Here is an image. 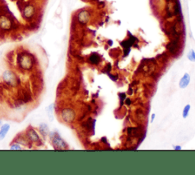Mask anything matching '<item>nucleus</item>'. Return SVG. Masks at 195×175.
<instances>
[{
    "instance_id": "nucleus-1",
    "label": "nucleus",
    "mask_w": 195,
    "mask_h": 175,
    "mask_svg": "<svg viewBox=\"0 0 195 175\" xmlns=\"http://www.w3.org/2000/svg\"><path fill=\"white\" fill-rule=\"evenodd\" d=\"M166 14L168 18L178 15L181 11V6L178 0H166Z\"/></svg>"
},
{
    "instance_id": "nucleus-2",
    "label": "nucleus",
    "mask_w": 195,
    "mask_h": 175,
    "mask_svg": "<svg viewBox=\"0 0 195 175\" xmlns=\"http://www.w3.org/2000/svg\"><path fill=\"white\" fill-rule=\"evenodd\" d=\"M2 77H3L5 82L7 85H9L13 86L14 87V86H16L19 84V78H17V76L12 72H10V71L5 72L3 75H2Z\"/></svg>"
},
{
    "instance_id": "nucleus-3",
    "label": "nucleus",
    "mask_w": 195,
    "mask_h": 175,
    "mask_svg": "<svg viewBox=\"0 0 195 175\" xmlns=\"http://www.w3.org/2000/svg\"><path fill=\"white\" fill-rule=\"evenodd\" d=\"M52 140V143L53 147L56 150H61V149H65L66 148V144L65 142L61 139L60 136L56 133H54L53 136L51 138Z\"/></svg>"
},
{
    "instance_id": "nucleus-4",
    "label": "nucleus",
    "mask_w": 195,
    "mask_h": 175,
    "mask_svg": "<svg viewBox=\"0 0 195 175\" xmlns=\"http://www.w3.org/2000/svg\"><path fill=\"white\" fill-rule=\"evenodd\" d=\"M18 61H19L20 66L22 69H27V70L30 69L32 67V65H33V61H32L31 58L28 55H22L19 57Z\"/></svg>"
},
{
    "instance_id": "nucleus-5",
    "label": "nucleus",
    "mask_w": 195,
    "mask_h": 175,
    "mask_svg": "<svg viewBox=\"0 0 195 175\" xmlns=\"http://www.w3.org/2000/svg\"><path fill=\"white\" fill-rule=\"evenodd\" d=\"M75 116L76 114L72 108H66L62 111L63 119L64 121L67 123H72L74 121L75 119Z\"/></svg>"
},
{
    "instance_id": "nucleus-6",
    "label": "nucleus",
    "mask_w": 195,
    "mask_h": 175,
    "mask_svg": "<svg viewBox=\"0 0 195 175\" xmlns=\"http://www.w3.org/2000/svg\"><path fill=\"white\" fill-rule=\"evenodd\" d=\"M27 137H28V139L30 140L31 142H38L40 141L39 136L33 129H28L27 132Z\"/></svg>"
},
{
    "instance_id": "nucleus-7",
    "label": "nucleus",
    "mask_w": 195,
    "mask_h": 175,
    "mask_svg": "<svg viewBox=\"0 0 195 175\" xmlns=\"http://www.w3.org/2000/svg\"><path fill=\"white\" fill-rule=\"evenodd\" d=\"M178 41L179 40L172 39L167 45V49L171 53H175L178 49Z\"/></svg>"
},
{
    "instance_id": "nucleus-8",
    "label": "nucleus",
    "mask_w": 195,
    "mask_h": 175,
    "mask_svg": "<svg viewBox=\"0 0 195 175\" xmlns=\"http://www.w3.org/2000/svg\"><path fill=\"white\" fill-rule=\"evenodd\" d=\"M190 81H191L190 75L188 73H184V75L181 78L180 82H179V87L182 88V89H184V88L188 87L190 83Z\"/></svg>"
},
{
    "instance_id": "nucleus-9",
    "label": "nucleus",
    "mask_w": 195,
    "mask_h": 175,
    "mask_svg": "<svg viewBox=\"0 0 195 175\" xmlns=\"http://www.w3.org/2000/svg\"><path fill=\"white\" fill-rule=\"evenodd\" d=\"M89 13L87 11H82L78 15V20L82 24H86L89 20Z\"/></svg>"
},
{
    "instance_id": "nucleus-10",
    "label": "nucleus",
    "mask_w": 195,
    "mask_h": 175,
    "mask_svg": "<svg viewBox=\"0 0 195 175\" xmlns=\"http://www.w3.org/2000/svg\"><path fill=\"white\" fill-rule=\"evenodd\" d=\"M0 26L4 29H9L11 27V21L5 16H2L0 18Z\"/></svg>"
},
{
    "instance_id": "nucleus-11",
    "label": "nucleus",
    "mask_w": 195,
    "mask_h": 175,
    "mask_svg": "<svg viewBox=\"0 0 195 175\" xmlns=\"http://www.w3.org/2000/svg\"><path fill=\"white\" fill-rule=\"evenodd\" d=\"M10 129V125L6 123V124H4L2 127H1V129H0V140H2L5 139V137L6 136L7 133L9 132Z\"/></svg>"
},
{
    "instance_id": "nucleus-12",
    "label": "nucleus",
    "mask_w": 195,
    "mask_h": 175,
    "mask_svg": "<svg viewBox=\"0 0 195 175\" xmlns=\"http://www.w3.org/2000/svg\"><path fill=\"white\" fill-rule=\"evenodd\" d=\"M88 60L93 65H98L100 63V61H101V57H100V56L98 53H93L90 55V56L88 58Z\"/></svg>"
},
{
    "instance_id": "nucleus-13",
    "label": "nucleus",
    "mask_w": 195,
    "mask_h": 175,
    "mask_svg": "<svg viewBox=\"0 0 195 175\" xmlns=\"http://www.w3.org/2000/svg\"><path fill=\"white\" fill-rule=\"evenodd\" d=\"M34 9L33 6H27L25 9H24V16L26 18H31V16H33V15H34Z\"/></svg>"
},
{
    "instance_id": "nucleus-14",
    "label": "nucleus",
    "mask_w": 195,
    "mask_h": 175,
    "mask_svg": "<svg viewBox=\"0 0 195 175\" xmlns=\"http://www.w3.org/2000/svg\"><path fill=\"white\" fill-rule=\"evenodd\" d=\"M39 129H40V132H41L42 134H43L44 136H47V135L48 134V132H49L48 127H47V124H45V123H43V124L41 125V126H40Z\"/></svg>"
},
{
    "instance_id": "nucleus-15",
    "label": "nucleus",
    "mask_w": 195,
    "mask_h": 175,
    "mask_svg": "<svg viewBox=\"0 0 195 175\" xmlns=\"http://www.w3.org/2000/svg\"><path fill=\"white\" fill-rule=\"evenodd\" d=\"M47 112L51 121H53V105H51L49 107H47Z\"/></svg>"
},
{
    "instance_id": "nucleus-16",
    "label": "nucleus",
    "mask_w": 195,
    "mask_h": 175,
    "mask_svg": "<svg viewBox=\"0 0 195 175\" xmlns=\"http://www.w3.org/2000/svg\"><path fill=\"white\" fill-rule=\"evenodd\" d=\"M190 110H191V105H187L183 109V112H182V117L183 118H187L188 117V114H189Z\"/></svg>"
},
{
    "instance_id": "nucleus-17",
    "label": "nucleus",
    "mask_w": 195,
    "mask_h": 175,
    "mask_svg": "<svg viewBox=\"0 0 195 175\" xmlns=\"http://www.w3.org/2000/svg\"><path fill=\"white\" fill-rule=\"evenodd\" d=\"M188 59L191 62H195V52L194 50H191L188 54Z\"/></svg>"
},
{
    "instance_id": "nucleus-18",
    "label": "nucleus",
    "mask_w": 195,
    "mask_h": 175,
    "mask_svg": "<svg viewBox=\"0 0 195 175\" xmlns=\"http://www.w3.org/2000/svg\"><path fill=\"white\" fill-rule=\"evenodd\" d=\"M119 96V98H120V106H122L123 105V104H124V101H125L126 99V94L124 93V92H121V93H119L118 95Z\"/></svg>"
},
{
    "instance_id": "nucleus-19",
    "label": "nucleus",
    "mask_w": 195,
    "mask_h": 175,
    "mask_svg": "<svg viewBox=\"0 0 195 175\" xmlns=\"http://www.w3.org/2000/svg\"><path fill=\"white\" fill-rule=\"evenodd\" d=\"M22 148L20 146L19 143H16V144H13V145H11V147H10V149L11 150H21Z\"/></svg>"
},
{
    "instance_id": "nucleus-20",
    "label": "nucleus",
    "mask_w": 195,
    "mask_h": 175,
    "mask_svg": "<svg viewBox=\"0 0 195 175\" xmlns=\"http://www.w3.org/2000/svg\"><path fill=\"white\" fill-rule=\"evenodd\" d=\"M108 76L110 77V78H111V80H113L114 81V82H116L117 80V78H118V76H117V75H111L110 74V73H108Z\"/></svg>"
},
{
    "instance_id": "nucleus-21",
    "label": "nucleus",
    "mask_w": 195,
    "mask_h": 175,
    "mask_svg": "<svg viewBox=\"0 0 195 175\" xmlns=\"http://www.w3.org/2000/svg\"><path fill=\"white\" fill-rule=\"evenodd\" d=\"M124 102H125V105H127V106H130V105H131V100H130V98H126Z\"/></svg>"
},
{
    "instance_id": "nucleus-22",
    "label": "nucleus",
    "mask_w": 195,
    "mask_h": 175,
    "mask_svg": "<svg viewBox=\"0 0 195 175\" xmlns=\"http://www.w3.org/2000/svg\"><path fill=\"white\" fill-rule=\"evenodd\" d=\"M173 149H174V150H176V151H178V150H181V146H180V145H174V146H173Z\"/></svg>"
},
{
    "instance_id": "nucleus-23",
    "label": "nucleus",
    "mask_w": 195,
    "mask_h": 175,
    "mask_svg": "<svg viewBox=\"0 0 195 175\" xmlns=\"http://www.w3.org/2000/svg\"><path fill=\"white\" fill-rule=\"evenodd\" d=\"M155 117H156V114H152V117H151V123H152V122L154 121V119H155Z\"/></svg>"
},
{
    "instance_id": "nucleus-24",
    "label": "nucleus",
    "mask_w": 195,
    "mask_h": 175,
    "mask_svg": "<svg viewBox=\"0 0 195 175\" xmlns=\"http://www.w3.org/2000/svg\"><path fill=\"white\" fill-rule=\"evenodd\" d=\"M108 43H109V45H110V46H111V45H112V43H113L112 41H111V40H110V41H108Z\"/></svg>"
}]
</instances>
